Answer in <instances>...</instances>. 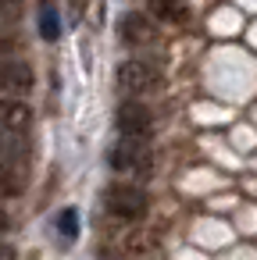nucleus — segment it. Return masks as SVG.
<instances>
[{"mask_svg":"<svg viewBox=\"0 0 257 260\" xmlns=\"http://www.w3.org/2000/svg\"><path fill=\"white\" fill-rule=\"evenodd\" d=\"M150 15L161 22H186V4L182 0H150Z\"/></svg>","mask_w":257,"mask_h":260,"instance_id":"obj_9","label":"nucleus"},{"mask_svg":"<svg viewBox=\"0 0 257 260\" xmlns=\"http://www.w3.org/2000/svg\"><path fill=\"white\" fill-rule=\"evenodd\" d=\"M115 125H118L122 139H143V136L150 132L154 118H150V111H147L139 100H129V104H122V107H118Z\"/></svg>","mask_w":257,"mask_h":260,"instance_id":"obj_4","label":"nucleus"},{"mask_svg":"<svg viewBox=\"0 0 257 260\" xmlns=\"http://www.w3.org/2000/svg\"><path fill=\"white\" fill-rule=\"evenodd\" d=\"M25 160H29V146H25V139H22L18 132H0V164L18 171Z\"/></svg>","mask_w":257,"mask_h":260,"instance_id":"obj_8","label":"nucleus"},{"mask_svg":"<svg viewBox=\"0 0 257 260\" xmlns=\"http://www.w3.org/2000/svg\"><path fill=\"white\" fill-rule=\"evenodd\" d=\"M150 150L143 146V139H118L107 150V164L115 171H150Z\"/></svg>","mask_w":257,"mask_h":260,"instance_id":"obj_1","label":"nucleus"},{"mask_svg":"<svg viewBox=\"0 0 257 260\" xmlns=\"http://www.w3.org/2000/svg\"><path fill=\"white\" fill-rule=\"evenodd\" d=\"M33 125V107L18 96H0V132H25Z\"/></svg>","mask_w":257,"mask_h":260,"instance_id":"obj_6","label":"nucleus"},{"mask_svg":"<svg viewBox=\"0 0 257 260\" xmlns=\"http://www.w3.org/2000/svg\"><path fill=\"white\" fill-rule=\"evenodd\" d=\"M58 228H61V235H65V239H75V232H79V224H75V210H61Z\"/></svg>","mask_w":257,"mask_h":260,"instance_id":"obj_12","label":"nucleus"},{"mask_svg":"<svg viewBox=\"0 0 257 260\" xmlns=\"http://www.w3.org/2000/svg\"><path fill=\"white\" fill-rule=\"evenodd\" d=\"M40 36H43V40H58V36H61L58 11H54L50 4H43V8H40Z\"/></svg>","mask_w":257,"mask_h":260,"instance_id":"obj_11","label":"nucleus"},{"mask_svg":"<svg viewBox=\"0 0 257 260\" xmlns=\"http://www.w3.org/2000/svg\"><path fill=\"white\" fill-rule=\"evenodd\" d=\"M8 224H11V217H8V210L0 207V232H8Z\"/></svg>","mask_w":257,"mask_h":260,"instance_id":"obj_14","label":"nucleus"},{"mask_svg":"<svg viewBox=\"0 0 257 260\" xmlns=\"http://www.w3.org/2000/svg\"><path fill=\"white\" fill-rule=\"evenodd\" d=\"M0 260H15V249L8 242H0Z\"/></svg>","mask_w":257,"mask_h":260,"instance_id":"obj_13","label":"nucleus"},{"mask_svg":"<svg viewBox=\"0 0 257 260\" xmlns=\"http://www.w3.org/2000/svg\"><path fill=\"white\" fill-rule=\"evenodd\" d=\"M33 89V68L25 61H0V96H25Z\"/></svg>","mask_w":257,"mask_h":260,"instance_id":"obj_5","label":"nucleus"},{"mask_svg":"<svg viewBox=\"0 0 257 260\" xmlns=\"http://www.w3.org/2000/svg\"><path fill=\"white\" fill-rule=\"evenodd\" d=\"M118 86L132 96H147V93L161 89V75L143 61H125V64H118Z\"/></svg>","mask_w":257,"mask_h":260,"instance_id":"obj_3","label":"nucleus"},{"mask_svg":"<svg viewBox=\"0 0 257 260\" xmlns=\"http://www.w3.org/2000/svg\"><path fill=\"white\" fill-rule=\"evenodd\" d=\"M68 4H72V11H75V15H82V8H86V0H68Z\"/></svg>","mask_w":257,"mask_h":260,"instance_id":"obj_15","label":"nucleus"},{"mask_svg":"<svg viewBox=\"0 0 257 260\" xmlns=\"http://www.w3.org/2000/svg\"><path fill=\"white\" fill-rule=\"evenodd\" d=\"M104 207L122 221H136V217L147 214V196L136 185H111L107 196H104Z\"/></svg>","mask_w":257,"mask_h":260,"instance_id":"obj_2","label":"nucleus"},{"mask_svg":"<svg viewBox=\"0 0 257 260\" xmlns=\"http://www.w3.org/2000/svg\"><path fill=\"white\" fill-rule=\"evenodd\" d=\"M118 32H122V40H125L129 47H139V43H150V40H154V25H150L143 15H136V11L122 15Z\"/></svg>","mask_w":257,"mask_h":260,"instance_id":"obj_7","label":"nucleus"},{"mask_svg":"<svg viewBox=\"0 0 257 260\" xmlns=\"http://www.w3.org/2000/svg\"><path fill=\"white\" fill-rule=\"evenodd\" d=\"M18 192H22V171L0 164V200H11Z\"/></svg>","mask_w":257,"mask_h":260,"instance_id":"obj_10","label":"nucleus"}]
</instances>
